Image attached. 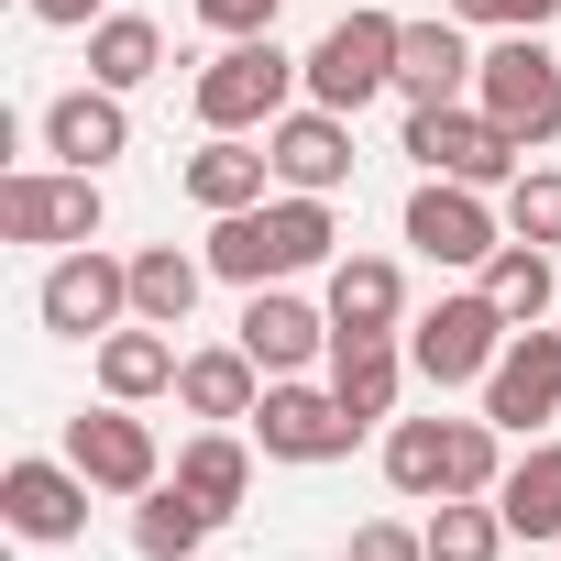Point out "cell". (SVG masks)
<instances>
[{
  "label": "cell",
  "mask_w": 561,
  "mask_h": 561,
  "mask_svg": "<svg viewBox=\"0 0 561 561\" xmlns=\"http://www.w3.org/2000/svg\"><path fill=\"white\" fill-rule=\"evenodd\" d=\"M506 342H517V320H506V309H495V298L473 287V298H440V309H430V320L408 331V364H419L430 386H484Z\"/></svg>",
  "instance_id": "cell-5"
},
{
  "label": "cell",
  "mask_w": 561,
  "mask_h": 561,
  "mask_svg": "<svg viewBox=\"0 0 561 561\" xmlns=\"http://www.w3.org/2000/svg\"><path fill=\"white\" fill-rule=\"evenodd\" d=\"M473 89H484V111H495L517 144H550V133H561V56H550L539 34H506V45H484Z\"/></svg>",
  "instance_id": "cell-6"
},
{
  "label": "cell",
  "mask_w": 561,
  "mask_h": 561,
  "mask_svg": "<svg viewBox=\"0 0 561 561\" xmlns=\"http://www.w3.org/2000/svg\"><path fill=\"white\" fill-rule=\"evenodd\" d=\"M253 440H264L275 462H342V451L364 440V419H353L331 386H298V375H275V386H264V408H253Z\"/></svg>",
  "instance_id": "cell-8"
},
{
  "label": "cell",
  "mask_w": 561,
  "mask_h": 561,
  "mask_svg": "<svg viewBox=\"0 0 561 561\" xmlns=\"http://www.w3.org/2000/svg\"><path fill=\"white\" fill-rule=\"evenodd\" d=\"M386 484L397 495H451V419H397L386 430Z\"/></svg>",
  "instance_id": "cell-26"
},
{
  "label": "cell",
  "mask_w": 561,
  "mask_h": 561,
  "mask_svg": "<svg viewBox=\"0 0 561 561\" xmlns=\"http://www.w3.org/2000/svg\"><path fill=\"white\" fill-rule=\"evenodd\" d=\"M23 12H34V23H89L100 0H23Z\"/></svg>",
  "instance_id": "cell-35"
},
{
  "label": "cell",
  "mask_w": 561,
  "mask_h": 561,
  "mask_svg": "<svg viewBox=\"0 0 561 561\" xmlns=\"http://www.w3.org/2000/svg\"><path fill=\"white\" fill-rule=\"evenodd\" d=\"M209 528H220V517H209V506H198L187 484H154V495L133 506V550H144V561H187V550H198Z\"/></svg>",
  "instance_id": "cell-27"
},
{
  "label": "cell",
  "mask_w": 561,
  "mask_h": 561,
  "mask_svg": "<svg viewBox=\"0 0 561 561\" xmlns=\"http://www.w3.org/2000/svg\"><path fill=\"white\" fill-rule=\"evenodd\" d=\"M397 34H408L397 12H342V23L309 45V100L353 122L375 89H397Z\"/></svg>",
  "instance_id": "cell-4"
},
{
  "label": "cell",
  "mask_w": 561,
  "mask_h": 561,
  "mask_svg": "<svg viewBox=\"0 0 561 561\" xmlns=\"http://www.w3.org/2000/svg\"><path fill=\"white\" fill-rule=\"evenodd\" d=\"M176 364H187V353H176V342H165L154 320H133V331H100V386H111L122 408L165 397V386H176Z\"/></svg>",
  "instance_id": "cell-20"
},
{
  "label": "cell",
  "mask_w": 561,
  "mask_h": 561,
  "mask_svg": "<svg viewBox=\"0 0 561 561\" xmlns=\"http://www.w3.org/2000/svg\"><path fill=\"white\" fill-rule=\"evenodd\" d=\"M45 154H56V165H89V176H100L111 154H133V122H122V89H100V78H89V89L45 100Z\"/></svg>",
  "instance_id": "cell-15"
},
{
  "label": "cell",
  "mask_w": 561,
  "mask_h": 561,
  "mask_svg": "<svg viewBox=\"0 0 561 561\" xmlns=\"http://www.w3.org/2000/svg\"><path fill=\"white\" fill-rule=\"evenodd\" d=\"M495 550H506L495 495H440V517H430V561H495Z\"/></svg>",
  "instance_id": "cell-29"
},
{
  "label": "cell",
  "mask_w": 561,
  "mask_h": 561,
  "mask_svg": "<svg viewBox=\"0 0 561 561\" xmlns=\"http://www.w3.org/2000/svg\"><path fill=\"white\" fill-rule=\"evenodd\" d=\"M176 484H187V495H198L209 517H231V506L253 495V451H242L231 430H198V440L176 451Z\"/></svg>",
  "instance_id": "cell-25"
},
{
  "label": "cell",
  "mask_w": 561,
  "mask_h": 561,
  "mask_svg": "<svg viewBox=\"0 0 561 561\" xmlns=\"http://www.w3.org/2000/svg\"><path fill=\"white\" fill-rule=\"evenodd\" d=\"M561 0H451V23H495V34H539Z\"/></svg>",
  "instance_id": "cell-32"
},
{
  "label": "cell",
  "mask_w": 561,
  "mask_h": 561,
  "mask_svg": "<svg viewBox=\"0 0 561 561\" xmlns=\"http://www.w3.org/2000/svg\"><path fill=\"white\" fill-rule=\"evenodd\" d=\"M331 198H309V187H287V198H264V209H231L220 231H209V275H231V287H275V275H309V264H331Z\"/></svg>",
  "instance_id": "cell-1"
},
{
  "label": "cell",
  "mask_w": 561,
  "mask_h": 561,
  "mask_svg": "<svg viewBox=\"0 0 561 561\" xmlns=\"http://www.w3.org/2000/svg\"><path fill=\"white\" fill-rule=\"evenodd\" d=\"M397 375H408V353H397L386 331H331V397H342L364 430L397 408Z\"/></svg>",
  "instance_id": "cell-18"
},
{
  "label": "cell",
  "mask_w": 561,
  "mask_h": 561,
  "mask_svg": "<svg viewBox=\"0 0 561 561\" xmlns=\"http://www.w3.org/2000/svg\"><path fill=\"white\" fill-rule=\"evenodd\" d=\"M264 176H275V154L242 144V133H209V144L187 154V198L220 209V220H231V209H264Z\"/></svg>",
  "instance_id": "cell-17"
},
{
  "label": "cell",
  "mask_w": 561,
  "mask_h": 561,
  "mask_svg": "<svg viewBox=\"0 0 561 561\" xmlns=\"http://www.w3.org/2000/svg\"><path fill=\"white\" fill-rule=\"evenodd\" d=\"M264 154H275V176H287V187L331 198V187L353 176V122L309 100V111H287V122H264Z\"/></svg>",
  "instance_id": "cell-13"
},
{
  "label": "cell",
  "mask_w": 561,
  "mask_h": 561,
  "mask_svg": "<svg viewBox=\"0 0 561 561\" xmlns=\"http://www.w3.org/2000/svg\"><path fill=\"white\" fill-rule=\"evenodd\" d=\"M198 253H176V242H154V253H133V320H154V331H187V309H198Z\"/></svg>",
  "instance_id": "cell-24"
},
{
  "label": "cell",
  "mask_w": 561,
  "mask_h": 561,
  "mask_svg": "<svg viewBox=\"0 0 561 561\" xmlns=\"http://www.w3.org/2000/svg\"><path fill=\"white\" fill-rule=\"evenodd\" d=\"M495 517H506V539H561V440H528V462H506Z\"/></svg>",
  "instance_id": "cell-21"
},
{
  "label": "cell",
  "mask_w": 561,
  "mask_h": 561,
  "mask_svg": "<svg viewBox=\"0 0 561 561\" xmlns=\"http://www.w3.org/2000/svg\"><path fill=\"white\" fill-rule=\"evenodd\" d=\"M484 419L495 430H539V419H561V331H517L506 353H495V375H484Z\"/></svg>",
  "instance_id": "cell-11"
},
{
  "label": "cell",
  "mask_w": 561,
  "mask_h": 561,
  "mask_svg": "<svg viewBox=\"0 0 561 561\" xmlns=\"http://www.w3.org/2000/svg\"><path fill=\"white\" fill-rule=\"evenodd\" d=\"M242 353H253L264 375H298L309 353H331V309H309V298H287V287H253V298H242Z\"/></svg>",
  "instance_id": "cell-16"
},
{
  "label": "cell",
  "mask_w": 561,
  "mask_h": 561,
  "mask_svg": "<svg viewBox=\"0 0 561 561\" xmlns=\"http://www.w3.org/2000/svg\"><path fill=\"white\" fill-rule=\"evenodd\" d=\"M484 298H495V309L528 331V320L550 309V253H539V242H495V264H484Z\"/></svg>",
  "instance_id": "cell-30"
},
{
  "label": "cell",
  "mask_w": 561,
  "mask_h": 561,
  "mask_svg": "<svg viewBox=\"0 0 561 561\" xmlns=\"http://www.w3.org/2000/svg\"><path fill=\"white\" fill-rule=\"evenodd\" d=\"M0 517L56 550V539L89 528V473H78V462H12V473H0Z\"/></svg>",
  "instance_id": "cell-14"
},
{
  "label": "cell",
  "mask_w": 561,
  "mask_h": 561,
  "mask_svg": "<svg viewBox=\"0 0 561 561\" xmlns=\"http://www.w3.org/2000/svg\"><path fill=\"white\" fill-rule=\"evenodd\" d=\"M408 154L430 165V176H462V187H517V133L495 122V111H462V100H419L408 111Z\"/></svg>",
  "instance_id": "cell-3"
},
{
  "label": "cell",
  "mask_w": 561,
  "mask_h": 561,
  "mask_svg": "<svg viewBox=\"0 0 561 561\" xmlns=\"http://www.w3.org/2000/svg\"><path fill=\"white\" fill-rule=\"evenodd\" d=\"M34 309H45V331H67V342L122 331V320H133V264H111L100 242H67V264L34 287Z\"/></svg>",
  "instance_id": "cell-9"
},
{
  "label": "cell",
  "mask_w": 561,
  "mask_h": 561,
  "mask_svg": "<svg viewBox=\"0 0 561 561\" xmlns=\"http://www.w3.org/2000/svg\"><path fill=\"white\" fill-rule=\"evenodd\" d=\"M408 242H419L430 264H495V209H484V187L430 176V187L408 198Z\"/></svg>",
  "instance_id": "cell-12"
},
{
  "label": "cell",
  "mask_w": 561,
  "mask_h": 561,
  "mask_svg": "<svg viewBox=\"0 0 561 561\" xmlns=\"http://www.w3.org/2000/svg\"><path fill=\"white\" fill-rule=\"evenodd\" d=\"M506 231H517V242H539V253L561 242V165H528V176L506 187Z\"/></svg>",
  "instance_id": "cell-31"
},
{
  "label": "cell",
  "mask_w": 561,
  "mask_h": 561,
  "mask_svg": "<svg viewBox=\"0 0 561 561\" xmlns=\"http://www.w3.org/2000/svg\"><path fill=\"white\" fill-rule=\"evenodd\" d=\"M154 67H165V34H154L144 12H111V23L89 34V78H100V89H144Z\"/></svg>",
  "instance_id": "cell-28"
},
{
  "label": "cell",
  "mask_w": 561,
  "mask_h": 561,
  "mask_svg": "<svg viewBox=\"0 0 561 561\" xmlns=\"http://www.w3.org/2000/svg\"><path fill=\"white\" fill-rule=\"evenodd\" d=\"M0 242H100V176L89 165H23L0 176Z\"/></svg>",
  "instance_id": "cell-7"
},
{
  "label": "cell",
  "mask_w": 561,
  "mask_h": 561,
  "mask_svg": "<svg viewBox=\"0 0 561 561\" xmlns=\"http://www.w3.org/2000/svg\"><path fill=\"white\" fill-rule=\"evenodd\" d=\"M353 561H430V528H397V517H375V528H353Z\"/></svg>",
  "instance_id": "cell-33"
},
{
  "label": "cell",
  "mask_w": 561,
  "mask_h": 561,
  "mask_svg": "<svg viewBox=\"0 0 561 561\" xmlns=\"http://www.w3.org/2000/svg\"><path fill=\"white\" fill-rule=\"evenodd\" d=\"M176 397H187L198 419H253V408H264V364H253L242 342H231V353H187V364H176Z\"/></svg>",
  "instance_id": "cell-23"
},
{
  "label": "cell",
  "mask_w": 561,
  "mask_h": 561,
  "mask_svg": "<svg viewBox=\"0 0 561 561\" xmlns=\"http://www.w3.org/2000/svg\"><path fill=\"white\" fill-rule=\"evenodd\" d=\"M67 462H78L100 495H154V484H165V462H154V430H144L122 397H111L100 419H78V430H67Z\"/></svg>",
  "instance_id": "cell-10"
},
{
  "label": "cell",
  "mask_w": 561,
  "mask_h": 561,
  "mask_svg": "<svg viewBox=\"0 0 561 561\" xmlns=\"http://www.w3.org/2000/svg\"><path fill=\"white\" fill-rule=\"evenodd\" d=\"M287 89H309V56H287L275 34H231L209 67H198V122L209 133H253V122H287Z\"/></svg>",
  "instance_id": "cell-2"
},
{
  "label": "cell",
  "mask_w": 561,
  "mask_h": 561,
  "mask_svg": "<svg viewBox=\"0 0 561 561\" xmlns=\"http://www.w3.org/2000/svg\"><path fill=\"white\" fill-rule=\"evenodd\" d=\"M473 67H484V56L462 45V23H451V12H440V23H408V34H397V89H408V111H419V100H451V89H462Z\"/></svg>",
  "instance_id": "cell-19"
},
{
  "label": "cell",
  "mask_w": 561,
  "mask_h": 561,
  "mask_svg": "<svg viewBox=\"0 0 561 561\" xmlns=\"http://www.w3.org/2000/svg\"><path fill=\"white\" fill-rule=\"evenodd\" d=\"M397 309H408V275L386 253H342L331 264V331H397Z\"/></svg>",
  "instance_id": "cell-22"
},
{
  "label": "cell",
  "mask_w": 561,
  "mask_h": 561,
  "mask_svg": "<svg viewBox=\"0 0 561 561\" xmlns=\"http://www.w3.org/2000/svg\"><path fill=\"white\" fill-rule=\"evenodd\" d=\"M209 34H275V0H198Z\"/></svg>",
  "instance_id": "cell-34"
}]
</instances>
